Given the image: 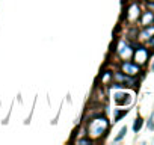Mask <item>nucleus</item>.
<instances>
[{
  "instance_id": "9b49d317",
  "label": "nucleus",
  "mask_w": 154,
  "mask_h": 145,
  "mask_svg": "<svg viewBox=\"0 0 154 145\" xmlns=\"http://www.w3.org/2000/svg\"><path fill=\"white\" fill-rule=\"evenodd\" d=\"M151 2H154V0H151Z\"/></svg>"
},
{
  "instance_id": "6e6552de",
  "label": "nucleus",
  "mask_w": 154,
  "mask_h": 145,
  "mask_svg": "<svg viewBox=\"0 0 154 145\" xmlns=\"http://www.w3.org/2000/svg\"><path fill=\"white\" fill-rule=\"evenodd\" d=\"M125 131H127V128H125V127H122V130H121V133H119V134H118V136L115 137V140H116V142H118V140H121V139L124 137V134H125Z\"/></svg>"
},
{
  "instance_id": "f03ea898",
  "label": "nucleus",
  "mask_w": 154,
  "mask_h": 145,
  "mask_svg": "<svg viewBox=\"0 0 154 145\" xmlns=\"http://www.w3.org/2000/svg\"><path fill=\"white\" fill-rule=\"evenodd\" d=\"M121 69H122V72L124 74H127V76H136L137 72L140 71V68H139V65H136V63H133V62H124L122 65H121Z\"/></svg>"
},
{
  "instance_id": "1a4fd4ad",
  "label": "nucleus",
  "mask_w": 154,
  "mask_h": 145,
  "mask_svg": "<svg viewBox=\"0 0 154 145\" xmlns=\"http://www.w3.org/2000/svg\"><path fill=\"white\" fill-rule=\"evenodd\" d=\"M125 113H127V110H122V112H118V113H116V121H118V119H119V118H121L122 115H125Z\"/></svg>"
},
{
  "instance_id": "7ed1b4c3",
  "label": "nucleus",
  "mask_w": 154,
  "mask_h": 145,
  "mask_svg": "<svg viewBox=\"0 0 154 145\" xmlns=\"http://www.w3.org/2000/svg\"><path fill=\"white\" fill-rule=\"evenodd\" d=\"M113 77H115V80H116V82H119V85H118V86L125 85V83H127V86H133V85H134V79H131V76L122 74V72H115Z\"/></svg>"
},
{
  "instance_id": "423d86ee",
  "label": "nucleus",
  "mask_w": 154,
  "mask_h": 145,
  "mask_svg": "<svg viewBox=\"0 0 154 145\" xmlns=\"http://www.w3.org/2000/svg\"><path fill=\"white\" fill-rule=\"evenodd\" d=\"M154 35V26L152 27H148V29H145L142 33H140V38H151Z\"/></svg>"
},
{
  "instance_id": "20e7f679",
  "label": "nucleus",
  "mask_w": 154,
  "mask_h": 145,
  "mask_svg": "<svg viewBox=\"0 0 154 145\" xmlns=\"http://www.w3.org/2000/svg\"><path fill=\"white\" fill-rule=\"evenodd\" d=\"M134 56H136V60L142 63V62H145V60H146L148 53H146V50H145V48H137V51H136V54H134Z\"/></svg>"
},
{
  "instance_id": "f257e3e1",
  "label": "nucleus",
  "mask_w": 154,
  "mask_h": 145,
  "mask_svg": "<svg viewBox=\"0 0 154 145\" xmlns=\"http://www.w3.org/2000/svg\"><path fill=\"white\" fill-rule=\"evenodd\" d=\"M109 128V122L104 116H95L88 122V136L91 139H98L104 136V133Z\"/></svg>"
},
{
  "instance_id": "9d476101",
  "label": "nucleus",
  "mask_w": 154,
  "mask_h": 145,
  "mask_svg": "<svg viewBox=\"0 0 154 145\" xmlns=\"http://www.w3.org/2000/svg\"><path fill=\"white\" fill-rule=\"evenodd\" d=\"M148 45H151V47H154V35L149 38V41H148Z\"/></svg>"
},
{
  "instance_id": "0eeeda50",
  "label": "nucleus",
  "mask_w": 154,
  "mask_h": 145,
  "mask_svg": "<svg viewBox=\"0 0 154 145\" xmlns=\"http://www.w3.org/2000/svg\"><path fill=\"white\" fill-rule=\"evenodd\" d=\"M140 127H142V119H140V118H137V119H136V122H134V125H133V128H134V131H137Z\"/></svg>"
},
{
  "instance_id": "39448f33",
  "label": "nucleus",
  "mask_w": 154,
  "mask_h": 145,
  "mask_svg": "<svg viewBox=\"0 0 154 145\" xmlns=\"http://www.w3.org/2000/svg\"><path fill=\"white\" fill-rule=\"evenodd\" d=\"M152 21H154L152 12H145V14L142 15V24H143V26H149Z\"/></svg>"
}]
</instances>
